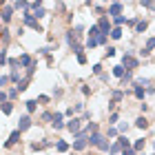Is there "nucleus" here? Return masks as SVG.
Instances as JSON below:
<instances>
[{
	"label": "nucleus",
	"mask_w": 155,
	"mask_h": 155,
	"mask_svg": "<svg viewBox=\"0 0 155 155\" xmlns=\"http://www.w3.org/2000/svg\"><path fill=\"white\" fill-rule=\"evenodd\" d=\"M104 42H107V36H102V33H100V29H97V27H91L87 45H89L91 49H93V47H97V45H104Z\"/></svg>",
	"instance_id": "1"
},
{
	"label": "nucleus",
	"mask_w": 155,
	"mask_h": 155,
	"mask_svg": "<svg viewBox=\"0 0 155 155\" xmlns=\"http://www.w3.org/2000/svg\"><path fill=\"white\" fill-rule=\"evenodd\" d=\"M97 29H100L102 36H109V33L113 31V29H111V25H109V18H107V16L100 18V22H97Z\"/></svg>",
	"instance_id": "2"
},
{
	"label": "nucleus",
	"mask_w": 155,
	"mask_h": 155,
	"mask_svg": "<svg viewBox=\"0 0 155 155\" xmlns=\"http://www.w3.org/2000/svg\"><path fill=\"white\" fill-rule=\"evenodd\" d=\"M122 67H126V69H135V67H137V60L131 55V51H126V53H124V58H122Z\"/></svg>",
	"instance_id": "3"
},
{
	"label": "nucleus",
	"mask_w": 155,
	"mask_h": 155,
	"mask_svg": "<svg viewBox=\"0 0 155 155\" xmlns=\"http://www.w3.org/2000/svg\"><path fill=\"white\" fill-rule=\"evenodd\" d=\"M80 122L82 120H78V117H73L71 122H67V129L73 133V135H78V133H80Z\"/></svg>",
	"instance_id": "4"
},
{
	"label": "nucleus",
	"mask_w": 155,
	"mask_h": 155,
	"mask_svg": "<svg viewBox=\"0 0 155 155\" xmlns=\"http://www.w3.org/2000/svg\"><path fill=\"white\" fill-rule=\"evenodd\" d=\"M109 16H113V18H117V16H122V2H113L109 7Z\"/></svg>",
	"instance_id": "5"
},
{
	"label": "nucleus",
	"mask_w": 155,
	"mask_h": 155,
	"mask_svg": "<svg viewBox=\"0 0 155 155\" xmlns=\"http://www.w3.org/2000/svg\"><path fill=\"white\" fill-rule=\"evenodd\" d=\"M29 126H31V117L29 115H22V117H20V122H18V131L22 133V131L29 129Z\"/></svg>",
	"instance_id": "6"
},
{
	"label": "nucleus",
	"mask_w": 155,
	"mask_h": 155,
	"mask_svg": "<svg viewBox=\"0 0 155 155\" xmlns=\"http://www.w3.org/2000/svg\"><path fill=\"white\" fill-rule=\"evenodd\" d=\"M11 16H13V7H11V5H7L5 9H2V13H0V18H2V22H9Z\"/></svg>",
	"instance_id": "7"
},
{
	"label": "nucleus",
	"mask_w": 155,
	"mask_h": 155,
	"mask_svg": "<svg viewBox=\"0 0 155 155\" xmlns=\"http://www.w3.org/2000/svg\"><path fill=\"white\" fill-rule=\"evenodd\" d=\"M18 140H20V131H13L11 135H9V140H7V144H5V146H13V144L18 142Z\"/></svg>",
	"instance_id": "8"
},
{
	"label": "nucleus",
	"mask_w": 155,
	"mask_h": 155,
	"mask_svg": "<svg viewBox=\"0 0 155 155\" xmlns=\"http://www.w3.org/2000/svg\"><path fill=\"white\" fill-rule=\"evenodd\" d=\"M120 151H124V144H122V142L117 140V142H115L113 146H111V151H109V153H111V155H117Z\"/></svg>",
	"instance_id": "9"
},
{
	"label": "nucleus",
	"mask_w": 155,
	"mask_h": 155,
	"mask_svg": "<svg viewBox=\"0 0 155 155\" xmlns=\"http://www.w3.org/2000/svg\"><path fill=\"white\" fill-rule=\"evenodd\" d=\"M20 64H22V67H27V69H31L33 67V62H31V58H29V55H20Z\"/></svg>",
	"instance_id": "10"
},
{
	"label": "nucleus",
	"mask_w": 155,
	"mask_h": 155,
	"mask_svg": "<svg viewBox=\"0 0 155 155\" xmlns=\"http://www.w3.org/2000/svg\"><path fill=\"white\" fill-rule=\"evenodd\" d=\"M51 122H53V126H55V129H62V126H64V124H62V113H55Z\"/></svg>",
	"instance_id": "11"
},
{
	"label": "nucleus",
	"mask_w": 155,
	"mask_h": 155,
	"mask_svg": "<svg viewBox=\"0 0 155 155\" xmlns=\"http://www.w3.org/2000/svg\"><path fill=\"white\" fill-rule=\"evenodd\" d=\"M135 126H137V129H146V126H149L146 117H137V120H135Z\"/></svg>",
	"instance_id": "12"
},
{
	"label": "nucleus",
	"mask_w": 155,
	"mask_h": 155,
	"mask_svg": "<svg viewBox=\"0 0 155 155\" xmlns=\"http://www.w3.org/2000/svg\"><path fill=\"white\" fill-rule=\"evenodd\" d=\"M151 49H155V38H151L149 42H146V49H144V51H142V55H146V53H149V51H151Z\"/></svg>",
	"instance_id": "13"
},
{
	"label": "nucleus",
	"mask_w": 155,
	"mask_h": 155,
	"mask_svg": "<svg viewBox=\"0 0 155 155\" xmlns=\"http://www.w3.org/2000/svg\"><path fill=\"white\" fill-rule=\"evenodd\" d=\"M111 38H113V40H120V38H122V29H120V27H115V29L111 31Z\"/></svg>",
	"instance_id": "14"
},
{
	"label": "nucleus",
	"mask_w": 155,
	"mask_h": 155,
	"mask_svg": "<svg viewBox=\"0 0 155 155\" xmlns=\"http://www.w3.org/2000/svg\"><path fill=\"white\" fill-rule=\"evenodd\" d=\"M113 75L115 78H124V67H113Z\"/></svg>",
	"instance_id": "15"
},
{
	"label": "nucleus",
	"mask_w": 155,
	"mask_h": 155,
	"mask_svg": "<svg viewBox=\"0 0 155 155\" xmlns=\"http://www.w3.org/2000/svg\"><path fill=\"white\" fill-rule=\"evenodd\" d=\"M55 149H58L60 153H64V151H69V144L67 142H58V144H55Z\"/></svg>",
	"instance_id": "16"
},
{
	"label": "nucleus",
	"mask_w": 155,
	"mask_h": 155,
	"mask_svg": "<svg viewBox=\"0 0 155 155\" xmlns=\"http://www.w3.org/2000/svg\"><path fill=\"white\" fill-rule=\"evenodd\" d=\"M45 146H47V142H33V144H31V149H33V151H38V149H45Z\"/></svg>",
	"instance_id": "17"
},
{
	"label": "nucleus",
	"mask_w": 155,
	"mask_h": 155,
	"mask_svg": "<svg viewBox=\"0 0 155 155\" xmlns=\"http://www.w3.org/2000/svg\"><path fill=\"white\" fill-rule=\"evenodd\" d=\"M142 149H144V140H137L135 146H133V151H142Z\"/></svg>",
	"instance_id": "18"
},
{
	"label": "nucleus",
	"mask_w": 155,
	"mask_h": 155,
	"mask_svg": "<svg viewBox=\"0 0 155 155\" xmlns=\"http://www.w3.org/2000/svg\"><path fill=\"white\" fill-rule=\"evenodd\" d=\"M27 104V111H36V100H29V102H25Z\"/></svg>",
	"instance_id": "19"
},
{
	"label": "nucleus",
	"mask_w": 155,
	"mask_h": 155,
	"mask_svg": "<svg viewBox=\"0 0 155 155\" xmlns=\"http://www.w3.org/2000/svg\"><path fill=\"white\" fill-rule=\"evenodd\" d=\"M11 111H13V107H11V104H7V102H5V104H2V113H7V115H9Z\"/></svg>",
	"instance_id": "20"
},
{
	"label": "nucleus",
	"mask_w": 155,
	"mask_h": 155,
	"mask_svg": "<svg viewBox=\"0 0 155 155\" xmlns=\"http://www.w3.org/2000/svg\"><path fill=\"white\" fill-rule=\"evenodd\" d=\"M135 97H140V100L144 97V89L142 87H135Z\"/></svg>",
	"instance_id": "21"
},
{
	"label": "nucleus",
	"mask_w": 155,
	"mask_h": 155,
	"mask_svg": "<svg viewBox=\"0 0 155 155\" xmlns=\"http://www.w3.org/2000/svg\"><path fill=\"white\" fill-rule=\"evenodd\" d=\"M135 29H137V33H142V31L146 29V20H144V22H137V25H135Z\"/></svg>",
	"instance_id": "22"
},
{
	"label": "nucleus",
	"mask_w": 155,
	"mask_h": 155,
	"mask_svg": "<svg viewBox=\"0 0 155 155\" xmlns=\"http://www.w3.org/2000/svg\"><path fill=\"white\" fill-rule=\"evenodd\" d=\"M113 22L120 27V25H124V22H126V18H124V16H117V18H113Z\"/></svg>",
	"instance_id": "23"
},
{
	"label": "nucleus",
	"mask_w": 155,
	"mask_h": 155,
	"mask_svg": "<svg viewBox=\"0 0 155 155\" xmlns=\"http://www.w3.org/2000/svg\"><path fill=\"white\" fill-rule=\"evenodd\" d=\"M117 100H122V91H115V93H113V104H115Z\"/></svg>",
	"instance_id": "24"
},
{
	"label": "nucleus",
	"mask_w": 155,
	"mask_h": 155,
	"mask_svg": "<svg viewBox=\"0 0 155 155\" xmlns=\"http://www.w3.org/2000/svg\"><path fill=\"white\" fill-rule=\"evenodd\" d=\"M78 62H80V64H84V62H87V55H84V53H78Z\"/></svg>",
	"instance_id": "25"
},
{
	"label": "nucleus",
	"mask_w": 155,
	"mask_h": 155,
	"mask_svg": "<svg viewBox=\"0 0 155 155\" xmlns=\"http://www.w3.org/2000/svg\"><path fill=\"white\" fill-rule=\"evenodd\" d=\"M7 82H9V78H7V75H0V87H5Z\"/></svg>",
	"instance_id": "26"
},
{
	"label": "nucleus",
	"mask_w": 155,
	"mask_h": 155,
	"mask_svg": "<svg viewBox=\"0 0 155 155\" xmlns=\"http://www.w3.org/2000/svg\"><path fill=\"white\" fill-rule=\"evenodd\" d=\"M36 16H38V18H42V16H45V9H36V13H33V18H36Z\"/></svg>",
	"instance_id": "27"
},
{
	"label": "nucleus",
	"mask_w": 155,
	"mask_h": 155,
	"mask_svg": "<svg viewBox=\"0 0 155 155\" xmlns=\"http://www.w3.org/2000/svg\"><path fill=\"white\" fill-rule=\"evenodd\" d=\"M5 62H7V53L2 51V53H0V64H5Z\"/></svg>",
	"instance_id": "28"
},
{
	"label": "nucleus",
	"mask_w": 155,
	"mask_h": 155,
	"mask_svg": "<svg viewBox=\"0 0 155 155\" xmlns=\"http://www.w3.org/2000/svg\"><path fill=\"white\" fill-rule=\"evenodd\" d=\"M144 7H146V9H155V2H142Z\"/></svg>",
	"instance_id": "29"
},
{
	"label": "nucleus",
	"mask_w": 155,
	"mask_h": 155,
	"mask_svg": "<svg viewBox=\"0 0 155 155\" xmlns=\"http://www.w3.org/2000/svg\"><path fill=\"white\" fill-rule=\"evenodd\" d=\"M5 100H7V93H5V91H0V102L5 104Z\"/></svg>",
	"instance_id": "30"
},
{
	"label": "nucleus",
	"mask_w": 155,
	"mask_h": 155,
	"mask_svg": "<svg viewBox=\"0 0 155 155\" xmlns=\"http://www.w3.org/2000/svg\"><path fill=\"white\" fill-rule=\"evenodd\" d=\"M124 155H135V151L133 149H124Z\"/></svg>",
	"instance_id": "31"
},
{
	"label": "nucleus",
	"mask_w": 155,
	"mask_h": 155,
	"mask_svg": "<svg viewBox=\"0 0 155 155\" xmlns=\"http://www.w3.org/2000/svg\"><path fill=\"white\" fill-rule=\"evenodd\" d=\"M153 155H155V153H153Z\"/></svg>",
	"instance_id": "32"
}]
</instances>
